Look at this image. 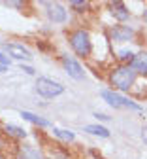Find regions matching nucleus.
I'll list each match as a JSON object with an SVG mask.
<instances>
[{
	"instance_id": "nucleus-1",
	"label": "nucleus",
	"mask_w": 147,
	"mask_h": 159,
	"mask_svg": "<svg viewBox=\"0 0 147 159\" xmlns=\"http://www.w3.org/2000/svg\"><path fill=\"white\" fill-rule=\"evenodd\" d=\"M136 80H138V74L132 70L130 65H119V66L111 68L108 74V82H110L111 89L117 93H123V95L128 93L134 87Z\"/></svg>"
},
{
	"instance_id": "nucleus-2",
	"label": "nucleus",
	"mask_w": 147,
	"mask_h": 159,
	"mask_svg": "<svg viewBox=\"0 0 147 159\" xmlns=\"http://www.w3.org/2000/svg\"><path fill=\"white\" fill-rule=\"evenodd\" d=\"M66 40H68L70 49L76 53V57H79V59H89L91 57V53H93V40H91V32L87 29H83V27L72 29L66 34Z\"/></svg>"
},
{
	"instance_id": "nucleus-3",
	"label": "nucleus",
	"mask_w": 147,
	"mask_h": 159,
	"mask_svg": "<svg viewBox=\"0 0 147 159\" xmlns=\"http://www.w3.org/2000/svg\"><path fill=\"white\" fill-rule=\"evenodd\" d=\"M100 97L106 101V104H110L111 108L115 110H130V112H143V106L140 102H136L134 98L123 95V93H117L113 91L111 87H106L100 91Z\"/></svg>"
},
{
	"instance_id": "nucleus-4",
	"label": "nucleus",
	"mask_w": 147,
	"mask_h": 159,
	"mask_svg": "<svg viewBox=\"0 0 147 159\" xmlns=\"http://www.w3.org/2000/svg\"><path fill=\"white\" fill-rule=\"evenodd\" d=\"M34 91L41 97V98H57L62 93L66 91V87L62 85L60 82L47 76H38L36 78V84H34Z\"/></svg>"
},
{
	"instance_id": "nucleus-5",
	"label": "nucleus",
	"mask_w": 147,
	"mask_h": 159,
	"mask_svg": "<svg viewBox=\"0 0 147 159\" xmlns=\"http://www.w3.org/2000/svg\"><path fill=\"white\" fill-rule=\"evenodd\" d=\"M0 51L6 53L11 61H17L19 65L32 61V51L27 46L17 44V42H0Z\"/></svg>"
},
{
	"instance_id": "nucleus-6",
	"label": "nucleus",
	"mask_w": 147,
	"mask_h": 159,
	"mask_svg": "<svg viewBox=\"0 0 147 159\" xmlns=\"http://www.w3.org/2000/svg\"><path fill=\"white\" fill-rule=\"evenodd\" d=\"M60 63H62V68L66 70V74L72 78V80H85L87 72H85V66L81 65V61L76 57V55H70V53H60Z\"/></svg>"
},
{
	"instance_id": "nucleus-7",
	"label": "nucleus",
	"mask_w": 147,
	"mask_h": 159,
	"mask_svg": "<svg viewBox=\"0 0 147 159\" xmlns=\"http://www.w3.org/2000/svg\"><path fill=\"white\" fill-rule=\"evenodd\" d=\"M41 6L45 8V17H47L49 23L64 25L68 21V10L62 6L60 2H41Z\"/></svg>"
},
{
	"instance_id": "nucleus-8",
	"label": "nucleus",
	"mask_w": 147,
	"mask_h": 159,
	"mask_svg": "<svg viewBox=\"0 0 147 159\" xmlns=\"http://www.w3.org/2000/svg\"><path fill=\"white\" fill-rule=\"evenodd\" d=\"M136 36V29L130 25H113L110 29V40L113 42H132Z\"/></svg>"
},
{
	"instance_id": "nucleus-9",
	"label": "nucleus",
	"mask_w": 147,
	"mask_h": 159,
	"mask_svg": "<svg viewBox=\"0 0 147 159\" xmlns=\"http://www.w3.org/2000/svg\"><path fill=\"white\" fill-rule=\"evenodd\" d=\"M17 159H47V157L40 146L21 144V146H17Z\"/></svg>"
},
{
	"instance_id": "nucleus-10",
	"label": "nucleus",
	"mask_w": 147,
	"mask_h": 159,
	"mask_svg": "<svg viewBox=\"0 0 147 159\" xmlns=\"http://www.w3.org/2000/svg\"><path fill=\"white\" fill-rule=\"evenodd\" d=\"M108 8H110V15L115 19V21H119V23H124V21H128V19H130V10H128V6L124 4V2H121V0L110 2Z\"/></svg>"
},
{
	"instance_id": "nucleus-11",
	"label": "nucleus",
	"mask_w": 147,
	"mask_h": 159,
	"mask_svg": "<svg viewBox=\"0 0 147 159\" xmlns=\"http://www.w3.org/2000/svg\"><path fill=\"white\" fill-rule=\"evenodd\" d=\"M130 66L138 76H147V49H141L134 55Z\"/></svg>"
},
{
	"instance_id": "nucleus-12",
	"label": "nucleus",
	"mask_w": 147,
	"mask_h": 159,
	"mask_svg": "<svg viewBox=\"0 0 147 159\" xmlns=\"http://www.w3.org/2000/svg\"><path fill=\"white\" fill-rule=\"evenodd\" d=\"M19 116L23 117L25 121H28V123H32V125H36V127H53V125H51V121H49V119H45V117H41L40 114L28 112V110H21V112H19Z\"/></svg>"
},
{
	"instance_id": "nucleus-13",
	"label": "nucleus",
	"mask_w": 147,
	"mask_h": 159,
	"mask_svg": "<svg viewBox=\"0 0 147 159\" xmlns=\"http://www.w3.org/2000/svg\"><path fill=\"white\" fill-rule=\"evenodd\" d=\"M83 133L87 134H93V136H98V138H110L111 133L108 127H104L100 123H91V125H83Z\"/></svg>"
},
{
	"instance_id": "nucleus-14",
	"label": "nucleus",
	"mask_w": 147,
	"mask_h": 159,
	"mask_svg": "<svg viewBox=\"0 0 147 159\" xmlns=\"http://www.w3.org/2000/svg\"><path fill=\"white\" fill-rule=\"evenodd\" d=\"M51 134L55 138H58V140L62 142H76V133L70 131V129H62V127H51Z\"/></svg>"
},
{
	"instance_id": "nucleus-15",
	"label": "nucleus",
	"mask_w": 147,
	"mask_h": 159,
	"mask_svg": "<svg viewBox=\"0 0 147 159\" xmlns=\"http://www.w3.org/2000/svg\"><path fill=\"white\" fill-rule=\"evenodd\" d=\"M4 133H6L8 136L17 138V140H23V138L28 136V133H27L23 127H17V125H13V123H6V125H4Z\"/></svg>"
},
{
	"instance_id": "nucleus-16",
	"label": "nucleus",
	"mask_w": 147,
	"mask_h": 159,
	"mask_svg": "<svg viewBox=\"0 0 147 159\" xmlns=\"http://www.w3.org/2000/svg\"><path fill=\"white\" fill-rule=\"evenodd\" d=\"M68 6H70V10H74L76 13H87L89 8H91L89 2H81V0H72Z\"/></svg>"
},
{
	"instance_id": "nucleus-17",
	"label": "nucleus",
	"mask_w": 147,
	"mask_h": 159,
	"mask_svg": "<svg viewBox=\"0 0 147 159\" xmlns=\"http://www.w3.org/2000/svg\"><path fill=\"white\" fill-rule=\"evenodd\" d=\"M134 51H130V49H119L117 51V59L121 61V65H130L132 63V59H134Z\"/></svg>"
},
{
	"instance_id": "nucleus-18",
	"label": "nucleus",
	"mask_w": 147,
	"mask_h": 159,
	"mask_svg": "<svg viewBox=\"0 0 147 159\" xmlns=\"http://www.w3.org/2000/svg\"><path fill=\"white\" fill-rule=\"evenodd\" d=\"M10 65H11V59H10L6 53L0 51V66H4V68L8 70V68H10Z\"/></svg>"
},
{
	"instance_id": "nucleus-19",
	"label": "nucleus",
	"mask_w": 147,
	"mask_h": 159,
	"mask_svg": "<svg viewBox=\"0 0 147 159\" xmlns=\"http://www.w3.org/2000/svg\"><path fill=\"white\" fill-rule=\"evenodd\" d=\"M19 70H23V72L28 74V76H34V74H36V70H34L30 65H27V63H21V65H19Z\"/></svg>"
},
{
	"instance_id": "nucleus-20",
	"label": "nucleus",
	"mask_w": 147,
	"mask_h": 159,
	"mask_svg": "<svg viewBox=\"0 0 147 159\" xmlns=\"http://www.w3.org/2000/svg\"><path fill=\"white\" fill-rule=\"evenodd\" d=\"M140 138H141V142L147 146V123L141 125V131H140Z\"/></svg>"
},
{
	"instance_id": "nucleus-21",
	"label": "nucleus",
	"mask_w": 147,
	"mask_h": 159,
	"mask_svg": "<svg viewBox=\"0 0 147 159\" xmlns=\"http://www.w3.org/2000/svg\"><path fill=\"white\" fill-rule=\"evenodd\" d=\"M96 119H100V121H110V116H106V114H98V112H94L93 114Z\"/></svg>"
},
{
	"instance_id": "nucleus-22",
	"label": "nucleus",
	"mask_w": 147,
	"mask_h": 159,
	"mask_svg": "<svg viewBox=\"0 0 147 159\" xmlns=\"http://www.w3.org/2000/svg\"><path fill=\"white\" fill-rule=\"evenodd\" d=\"M141 19H143V23H145V25H147V8H145V10H143V13H141Z\"/></svg>"
},
{
	"instance_id": "nucleus-23",
	"label": "nucleus",
	"mask_w": 147,
	"mask_h": 159,
	"mask_svg": "<svg viewBox=\"0 0 147 159\" xmlns=\"http://www.w3.org/2000/svg\"><path fill=\"white\" fill-rule=\"evenodd\" d=\"M2 72H6V68H4V66H0V74H2Z\"/></svg>"
},
{
	"instance_id": "nucleus-24",
	"label": "nucleus",
	"mask_w": 147,
	"mask_h": 159,
	"mask_svg": "<svg viewBox=\"0 0 147 159\" xmlns=\"http://www.w3.org/2000/svg\"><path fill=\"white\" fill-rule=\"evenodd\" d=\"M0 148H2V138H0Z\"/></svg>"
},
{
	"instance_id": "nucleus-25",
	"label": "nucleus",
	"mask_w": 147,
	"mask_h": 159,
	"mask_svg": "<svg viewBox=\"0 0 147 159\" xmlns=\"http://www.w3.org/2000/svg\"><path fill=\"white\" fill-rule=\"evenodd\" d=\"M81 159H83V157H81Z\"/></svg>"
}]
</instances>
